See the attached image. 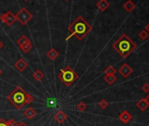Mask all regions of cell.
I'll return each instance as SVG.
<instances>
[{"instance_id": "obj_1", "label": "cell", "mask_w": 149, "mask_h": 126, "mask_svg": "<svg viewBox=\"0 0 149 126\" xmlns=\"http://www.w3.org/2000/svg\"><path fill=\"white\" fill-rule=\"evenodd\" d=\"M7 100L15 107V109H21L25 105L32 103L34 101V97L19 86L8 95Z\"/></svg>"}, {"instance_id": "obj_2", "label": "cell", "mask_w": 149, "mask_h": 126, "mask_svg": "<svg viewBox=\"0 0 149 126\" xmlns=\"http://www.w3.org/2000/svg\"><path fill=\"white\" fill-rule=\"evenodd\" d=\"M91 25L82 17H77L69 26L70 35L66 39L69 40L71 37L75 36L78 40H83L91 31Z\"/></svg>"}, {"instance_id": "obj_3", "label": "cell", "mask_w": 149, "mask_h": 126, "mask_svg": "<svg viewBox=\"0 0 149 126\" xmlns=\"http://www.w3.org/2000/svg\"><path fill=\"white\" fill-rule=\"evenodd\" d=\"M112 47L122 57L126 58L129 54H131L137 48V45L126 33H124L112 44Z\"/></svg>"}, {"instance_id": "obj_4", "label": "cell", "mask_w": 149, "mask_h": 126, "mask_svg": "<svg viewBox=\"0 0 149 126\" xmlns=\"http://www.w3.org/2000/svg\"><path fill=\"white\" fill-rule=\"evenodd\" d=\"M78 77H79L78 74L69 66H67L64 68L61 69L58 75L59 80L66 87H70L71 85H73L77 81Z\"/></svg>"}, {"instance_id": "obj_5", "label": "cell", "mask_w": 149, "mask_h": 126, "mask_svg": "<svg viewBox=\"0 0 149 126\" xmlns=\"http://www.w3.org/2000/svg\"><path fill=\"white\" fill-rule=\"evenodd\" d=\"M16 19L21 24V25H26L32 19H33V14L31 13V12H29L27 10H26L25 8H21L19 11H18V13L16 14Z\"/></svg>"}, {"instance_id": "obj_6", "label": "cell", "mask_w": 149, "mask_h": 126, "mask_svg": "<svg viewBox=\"0 0 149 126\" xmlns=\"http://www.w3.org/2000/svg\"><path fill=\"white\" fill-rule=\"evenodd\" d=\"M0 19H1L5 24H6L8 26L12 25L13 24L15 23V21L17 20L15 14H13L11 11L2 14V15L0 16Z\"/></svg>"}, {"instance_id": "obj_7", "label": "cell", "mask_w": 149, "mask_h": 126, "mask_svg": "<svg viewBox=\"0 0 149 126\" xmlns=\"http://www.w3.org/2000/svg\"><path fill=\"white\" fill-rule=\"evenodd\" d=\"M132 68L127 64V63H124L122 65L119 69H118V73L123 76L124 78H127L131 75V74L132 73Z\"/></svg>"}, {"instance_id": "obj_8", "label": "cell", "mask_w": 149, "mask_h": 126, "mask_svg": "<svg viewBox=\"0 0 149 126\" xmlns=\"http://www.w3.org/2000/svg\"><path fill=\"white\" fill-rule=\"evenodd\" d=\"M132 118V116L129 113L127 110L122 111L121 113L118 115V119L124 123H128Z\"/></svg>"}, {"instance_id": "obj_9", "label": "cell", "mask_w": 149, "mask_h": 126, "mask_svg": "<svg viewBox=\"0 0 149 126\" xmlns=\"http://www.w3.org/2000/svg\"><path fill=\"white\" fill-rule=\"evenodd\" d=\"M28 63L25 61V60H24L23 58H20L19 60L17 61V62L14 64V67L16 69H18L19 72H23L24 70L27 67Z\"/></svg>"}, {"instance_id": "obj_10", "label": "cell", "mask_w": 149, "mask_h": 126, "mask_svg": "<svg viewBox=\"0 0 149 126\" xmlns=\"http://www.w3.org/2000/svg\"><path fill=\"white\" fill-rule=\"evenodd\" d=\"M67 118V115L65 113V112L59 110L57 113L55 115V120L58 123H64Z\"/></svg>"}, {"instance_id": "obj_11", "label": "cell", "mask_w": 149, "mask_h": 126, "mask_svg": "<svg viewBox=\"0 0 149 126\" xmlns=\"http://www.w3.org/2000/svg\"><path fill=\"white\" fill-rule=\"evenodd\" d=\"M23 114H24V116H25L26 118L30 120V119H33V117H36L37 112H36V110H35L33 108H27L26 109L24 110Z\"/></svg>"}, {"instance_id": "obj_12", "label": "cell", "mask_w": 149, "mask_h": 126, "mask_svg": "<svg viewBox=\"0 0 149 126\" xmlns=\"http://www.w3.org/2000/svg\"><path fill=\"white\" fill-rule=\"evenodd\" d=\"M110 6V3L107 0H99L97 3V7L101 11H105Z\"/></svg>"}, {"instance_id": "obj_13", "label": "cell", "mask_w": 149, "mask_h": 126, "mask_svg": "<svg viewBox=\"0 0 149 126\" xmlns=\"http://www.w3.org/2000/svg\"><path fill=\"white\" fill-rule=\"evenodd\" d=\"M47 56L51 61H55L59 57V53L55 48H51L48 52H47Z\"/></svg>"}, {"instance_id": "obj_14", "label": "cell", "mask_w": 149, "mask_h": 126, "mask_svg": "<svg viewBox=\"0 0 149 126\" xmlns=\"http://www.w3.org/2000/svg\"><path fill=\"white\" fill-rule=\"evenodd\" d=\"M123 7L127 12L130 13L135 9V4L132 1V0H127V1L123 5Z\"/></svg>"}, {"instance_id": "obj_15", "label": "cell", "mask_w": 149, "mask_h": 126, "mask_svg": "<svg viewBox=\"0 0 149 126\" xmlns=\"http://www.w3.org/2000/svg\"><path fill=\"white\" fill-rule=\"evenodd\" d=\"M137 107L141 110V111H145L149 106H148V104H147V103L146 102V100H145V98H142V99H140L138 103H137Z\"/></svg>"}, {"instance_id": "obj_16", "label": "cell", "mask_w": 149, "mask_h": 126, "mask_svg": "<svg viewBox=\"0 0 149 126\" xmlns=\"http://www.w3.org/2000/svg\"><path fill=\"white\" fill-rule=\"evenodd\" d=\"M33 77L37 81H42L44 79L45 75H44V74L41 71H40V70H36L35 72L33 73Z\"/></svg>"}, {"instance_id": "obj_17", "label": "cell", "mask_w": 149, "mask_h": 126, "mask_svg": "<svg viewBox=\"0 0 149 126\" xmlns=\"http://www.w3.org/2000/svg\"><path fill=\"white\" fill-rule=\"evenodd\" d=\"M28 42H30V40L28 39V38L26 37L25 35H22L19 39H18L17 44L21 47H23L24 45H25L26 43H28Z\"/></svg>"}, {"instance_id": "obj_18", "label": "cell", "mask_w": 149, "mask_h": 126, "mask_svg": "<svg viewBox=\"0 0 149 126\" xmlns=\"http://www.w3.org/2000/svg\"><path fill=\"white\" fill-rule=\"evenodd\" d=\"M104 79L109 85H112V84L117 81V76L115 75H105Z\"/></svg>"}, {"instance_id": "obj_19", "label": "cell", "mask_w": 149, "mask_h": 126, "mask_svg": "<svg viewBox=\"0 0 149 126\" xmlns=\"http://www.w3.org/2000/svg\"><path fill=\"white\" fill-rule=\"evenodd\" d=\"M117 72V70L112 67V66H109L107 67L104 70L105 75H114Z\"/></svg>"}, {"instance_id": "obj_20", "label": "cell", "mask_w": 149, "mask_h": 126, "mask_svg": "<svg viewBox=\"0 0 149 126\" xmlns=\"http://www.w3.org/2000/svg\"><path fill=\"white\" fill-rule=\"evenodd\" d=\"M20 48H21V50H22L24 53H29V52L32 50V48H33V45H32V43H31V41L28 42V43H26L25 45H24L23 47H21Z\"/></svg>"}, {"instance_id": "obj_21", "label": "cell", "mask_w": 149, "mask_h": 126, "mask_svg": "<svg viewBox=\"0 0 149 126\" xmlns=\"http://www.w3.org/2000/svg\"><path fill=\"white\" fill-rule=\"evenodd\" d=\"M139 37H140L142 40H146V39H148V37H149V33H148L146 30H142V31L140 32V33H139Z\"/></svg>"}, {"instance_id": "obj_22", "label": "cell", "mask_w": 149, "mask_h": 126, "mask_svg": "<svg viewBox=\"0 0 149 126\" xmlns=\"http://www.w3.org/2000/svg\"><path fill=\"white\" fill-rule=\"evenodd\" d=\"M86 108H87V105L84 103H83V102H81V103H79L77 105H76V109H78V110H80V111H84L85 109H86Z\"/></svg>"}, {"instance_id": "obj_23", "label": "cell", "mask_w": 149, "mask_h": 126, "mask_svg": "<svg viewBox=\"0 0 149 126\" xmlns=\"http://www.w3.org/2000/svg\"><path fill=\"white\" fill-rule=\"evenodd\" d=\"M98 105H99V107L101 108V109H105L107 107H108V105H109V103H108V102L105 100V99H102L100 102H99V103H98Z\"/></svg>"}, {"instance_id": "obj_24", "label": "cell", "mask_w": 149, "mask_h": 126, "mask_svg": "<svg viewBox=\"0 0 149 126\" xmlns=\"http://www.w3.org/2000/svg\"><path fill=\"white\" fill-rule=\"evenodd\" d=\"M6 123H7V126H18V123L13 119L9 120L8 122H6Z\"/></svg>"}, {"instance_id": "obj_25", "label": "cell", "mask_w": 149, "mask_h": 126, "mask_svg": "<svg viewBox=\"0 0 149 126\" xmlns=\"http://www.w3.org/2000/svg\"><path fill=\"white\" fill-rule=\"evenodd\" d=\"M141 89L146 93H149V83L143 84V86L141 87Z\"/></svg>"}, {"instance_id": "obj_26", "label": "cell", "mask_w": 149, "mask_h": 126, "mask_svg": "<svg viewBox=\"0 0 149 126\" xmlns=\"http://www.w3.org/2000/svg\"><path fill=\"white\" fill-rule=\"evenodd\" d=\"M0 126H7L6 121L4 118H0Z\"/></svg>"}, {"instance_id": "obj_27", "label": "cell", "mask_w": 149, "mask_h": 126, "mask_svg": "<svg viewBox=\"0 0 149 126\" xmlns=\"http://www.w3.org/2000/svg\"><path fill=\"white\" fill-rule=\"evenodd\" d=\"M18 126H28L25 122H20L19 123H18Z\"/></svg>"}, {"instance_id": "obj_28", "label": "cell", "mask_w": 149, "mask_h": 126, "mask_svg": "<svg viewBox=\"0 0 149 126\" xmlns=\"http://www.w3.org/2000/svg\"><path fill=\"white\" fill-rule=\"evenodd\" d=\"M145 100H146V102L147 103V104H148V106H149V93H148V95H146V97L145 98Z\"/></svg>"}, {"instance_id": "obj_29", "label": "cell", "mask_w": 149, "mask_h": 126, "mask_svg": "<svg viewBox=\"0 0 149 126\" xmlns=\"http://www.w3.org/2000/svg\"><path fill=\"white\" fill-rule=\"evenodd\" d=\"M145 30H146V31L148 33H149V23H148V24L146 25V27H145Z\"/></svg>"}, {"instance_id": "obj_30", "label": "cell", "mask_w": 149, "mask_h": 126, "mask_svg": "<svg viewBox=\"0 0 149 126\" xmlns=\"http://www.w3.org/2000/svg\"><path fill=\"white\" fill-rule=\"evenodd\" d=\"M3 47H4V43H3L1 40H0V50H1Z\"/></svg>"}, {"instance_id": "obj_31", "label": "cell", "mask_w": 149, "mask_h": 126, "mask_svg": "<svg viewBox=\"0 0 149 126\" xmlns=\"http://www.w3.org/2000/svg\"><path fill=\"white\" fill-rule=\"evenodd\" d=\"M2 73H3V71H2V69H1V68H0V75H2Z\"/></svg>"}, {"instance_id": "obj_32", "label": "cell", "mask_w": 149, "mask_h": 126, "mask_svg": "<svg viewBox=\"0 0 149 126\" xmlns=\"http://www.w3.org/2000/svg\"><path fill=\"white\" fill-rule=\"evenodd\" d=\"M65 1H69V0H65Z\"/></svg>"}, {"instance_id": "obj_33", "label": "cell", "mask_w": 149, "mask_h": 126, "mask_svg": "<svg viewBox=\"0 0 149 126\" xmlns=\"http://www.w3.org/2000/svg\"><path fill=\"white\" fill-rule=\"evenodd\" d=\"M25 1H27V0H25Z\"/></svg>"}]
</instances>
